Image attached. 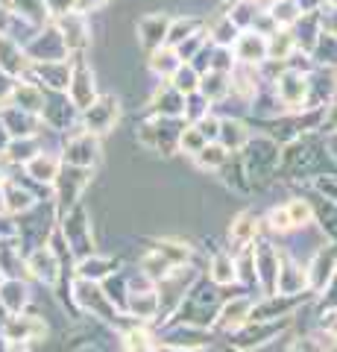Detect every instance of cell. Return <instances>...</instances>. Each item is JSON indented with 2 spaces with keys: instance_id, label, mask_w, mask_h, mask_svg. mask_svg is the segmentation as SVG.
Masks as SVG:
<instances>
[]
</instances>
